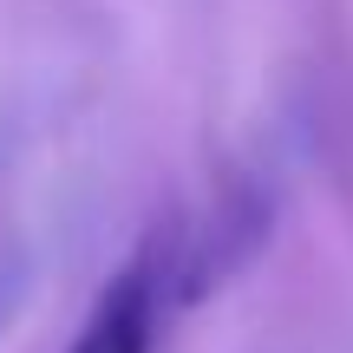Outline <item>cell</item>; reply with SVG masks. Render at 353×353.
I'll use <instances>...</instances> for the list:
<instances>
[{
	"instance_id": "obj_1",
	"label": "cell",
	"mask_w": 353,
	"mask_h": 353,
	"mask_svg": "<svg viewBox=\"0 0 353 353\" xmlns=\"http://www.w3.org/2000/svg\"><path fill=\"white\" fill-rule=\"evenodd\" d=\"M268 229H275V196L255 176H236L223 196L203 210L196 229H176V262H170V301H203L229 275L262 255Z\"/></svg>"
},
{
	"instance_id": "obj_2",
	"label": "cell",
	"mask_w": 353,
	"mask_h": 353,
	"mask_svg": "<svg viewBox=\"0 0 353 353\" xmlns=\"http://www.w3.org/2000/svg\"><path fill=\"white\" fill-rule=\"evenodd\" d=\"M170 262H176V229L157 223L144 236V249L105 281V294L92 301L85 327H79L72 353H151L157 327L170 307Z\"/></svg>"
},
{
	"instance_id": "obj_3",
	"label": "cell",
	"mask_w": 353,
	"mask_h": 353,
	"mask_svg": "<svg viewBox=\"0 0 353 353\" xmlns=\"http://www.w3.org/2000/svg\"><path fill=\"white\" fill-rule=\"evenodd\" d=\"M20 294H26V262L20 255H0V327L20 314Z\"/></svg>"
}]
</instances>
